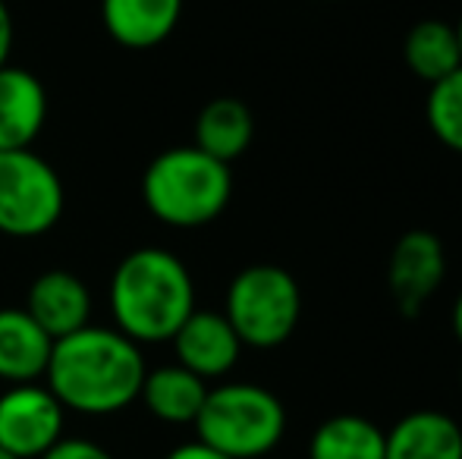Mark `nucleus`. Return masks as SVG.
<instances>
[{
	"label": "nucleus",
	"mask_w": 462,
	"mask_h": 459,
	"mask_svg": "<svg viewBox=\"0 0 462 459\" xmlns=\"http://www.w3.org/2000/svg\"><path fill=\"white\" fill-rule=\"evenodd\" d=\"M309 459H383V428L356 412L330 416L311 435Z\"/></svg>",
	"instance_id": "18"
},
{
	"label": "nucleus",
	"mask_w": 462,
	"mask_h": 459,
	"mask_svg": "<svg viewBox=\"0 0 462 459\" xmlns=\"http://www.w3.org/2000/svg\"><path fill=\"white\" fill-rule=\"evenodd\" d=\"M0 459H19V456H13L10 450H4V447H0Z\"/></svg>",
	"instance_id": "25"
},
{
	"label": "nucleus",
	"mask_w": 462,
	"mask_h": 459,
	"mask_svg": "<svg viewBox=\"0 0 462 459\" xmlns=\"http://www.w3.org/2000/svg\"><path fill=\"white\" fill-rule=\"evenodd\" d=\"M195 431L201 444L230 459H262L283 441L286 406L262 384L226 381L208 387Z\"/></svg>",
	"instance_id": "4"
},
{
	"label": "nucleus",
	"mask_w": 462,
	"mask_h": 459,
	"mask_svg": "<svg viewBox=\"0 0 462 459\" xmlns=\"http://www.w3.org/2000/svg\"><path fill=\"white\" fill-rule=\"evenodd\" d=\"M38 459H114V454L101 444L86 441V437H60L48 454Z\"/></svg>",
	"instance_id": "20"
},
{
	"label": "nucleus",
	"mask_w": 462,
	"mask_h": 459,
	"mask_svg": "<svg viewBox=\"0 0 462 459\" xmlns=\"http://www.w3.org/2000/svg\"><path fill=\"white\" fill-rule=\"evenodd\" d=\"M402 57H406L409 73L419 76L428 86L457 73L462 67V54L453 23H444V19H421V23H415L409 29L406 41H402Z\"/></svg>",
	"instance_id": "17"
},
{
	"label": "nucleus",
	"mask_w": 462,
	"mask_h": 459,
	"mask_svg": "<svg viewBox=\"0 0 462 459\" xmlns=\"http://www.w3.org/2000/svg\"><path fill=\"white\" fill-rule=\"evenodd\" d=\"M233 196L230 164L195 145L161 151L142 173V202L167 227L195 230L217 221Z\"/></svg>",
	"instance_id": "3"
},
{
	"label": "nucleus",
	"mask_w": 462,
	"mask_h": 459,
	"mask_svg": "<svg viewBox=\"0 0 462 459\" xmlns=\"http://www.w3.org/2000/svg\"><path fill=\"white\" fill-rule=\"evenodd\" d=\"M48 120V92L23 67H0V151L32 148Z\"/></svg>",
	"instance_id": "11"
},
{
	"label": "nucleus",
	"mask_w": 462,
	"mask_h": 459,
	"mask_svg": "<svg viewBox=\"0 0 462 459\" xmlns=\"http://www.w3.org/2000/svg\"><path fill=\"white\" fill-rule=\"evenodd\" d=\"M453 334H457V340L462 344V293L457 296V302H453Z\"/></svg>",
	"instance_id": "23"
},
{
	"label": "nucleus",
	"mask_w": 462,
	"mask_h": 459,
	"mask_svg": "<svg viewBox=\"0 0 462 459\" xmlns=\"http://www.w3.org/2000/svg\"><path fill=\"white\" fill-rule=\"evenodd\" d=\"M67 205L63 179L32 148L0 151V233L35 239L57 227Z\"/></svg>",
	"instance_id": "6"
},
{
	"label": "nucleus",
	"mask_w": 462,
	"mask_h": 459,
	"mask_svg": "<svg viewBox=\"0 0 462 459\" xmlns=\"http://www.w3.org/2000/svg\"><path fill=\"white\" fill-rule=\"evenodd\" d=\"M23 308L51 340H60L88 325L92 293H88L86 280L76 277L73 271H44L32 280Z\"/></svg>",
	"instance_id": "10"
},
{
	"label": "nucleus",
	"mask_w": 462,
	"mask_h": 459,
	"mask_svg": "<svg viewBox=\"0 0 462 459\" xmlns=\"http://www.w3.org/2000/svg\"><path fill=\"white\" fill-rule=\"evenodd\" d=\"M101 19L116 44L148 50L177 32L183 0H101Z\"/></svg>",
	"instance_id": "12"
},
{
	"label": "nucleus",
	"mask_w": 462,
	"mask_h": 459,
	"mask_svg": "<svg viewBox=\"0 0 462 459\" xmlns=\"http://www.w3.org/2000/svg\"><path fill=\"white\" fill-rule=\"evenodd\" d=\"M171 344L180 365L199 374L201 381L226 378L245 349L233 325L226 321V315L211 312V308H195L173 334Z\"/></svg>",
	"instance_id": "9"
},
{
	"label": "nucleus",
	"mask_w": 462,
	"mask_h": 459,
	"mask_svg": "<svg viewBox=\"0 0 462 459\" xmlns=\"http://www.w3.org/2000/svg\"><path fill=\"white\" fill-rule=\"evenodd\" d=\"M383 459H462V428L438 409H415L383 431Z\"/></svg>",
	"instance_id": "13"
},
{
	"label": "nucleus",
	"mask_w": 462,
	"mask_h": 459,
	"mask_svg": "<svg viewBox=\"0 0 462 459\" xmlns=\"http://www.w3.org/2000/svg\"><path fill=\"white\" fill-rule=\"evenodd\" d=\"M208 397V381L192 374L180 362L145 372L139 399L158 422L164 425H195L201 403Z\"/></svg>",
	"instance_id": "15"
},
{
	"label": "nucleus",
	"mask_w": 462,
	"mask_h": 459,
	"mask_svg": "<svg viewBox=\"0 0 462 459\" xmlns=\"http://www.w3.org/2000/svg\"><path fill=\"white\" fill-rule=\"evenodd\" d=\"M67 409L48 384H10L0 393V447L19 459L44 456L63 437Z\"/></svg>",
	"instance_id": "7"
},
{
	"label": "nucleus",
	"mask_w": 462,
	"mask_h": 459,
	"mask_svg": "<svg viewBox=\"0 0 462 459\" xmlns=\"http://www.w3.org/2000/svg\"><path fill=\"white\" fill-rule=\"evenodd\" d=\"M447 274L444 243L431 230H409L396 239L387 264V283L402 318H419Z\"/></svg>",
	"instance_id": "8"
},
{
	"label": "nucleus",
	"mask_w": 462,
	"mask_h": 459,
	"mask_svg": "<svg viewBox=\"0 0 462 459\" xmlns=\"http://www.w3.org/2000/svg\"><path fill=\"white\" fill-rule=\"evenodd\" d=\"M145 359L135 340L116 327L86 325L54 340L44 384L63 409L79 416H114L139 399Z\"/></svg>",
	"instance_id": "1"
},
{
	"label": "nucleus",
	"mask_w": 462,
	"mask_h": 459,
	"mask_svg": "<svg viewBox=\"0 0 462 459\" xmlns=\"http://www.w3.org/2000/svg\"><path fill=\"white\" fill-rule=\"evenodd\" d=\"M54 340L25 308H0V381L29 384L44 378Z\"/></svg>",
	"instance_id": "14"
},
{
	"label": "nucleus",
	"mask_w": 462,
	"mask_h": 459,
	"mask_svg": "<svg viewBox=\"0 0 462 459\" xmlns=\"http://www.w3.org/2000/svg\"><path fill=\"white\" fill-rule=\"evenodd\" d=\"M425 116L434 139L450 151L462 154V67L431 86Z\"/></svg>",
	"instance_id": "19"
},
{
	"label": "nucleus",
	"mask_w": 462,
	"mask_h": 459,
	"mask_svg": "<svg viewBox=\"0 0 462 459\" xmlns=\"http://www.w3.org/2000/svg\"><path fill=\"white\" fill-rule=\"evenodd\" d=\"M195 312V283L180 255L145 245L120 258L110 277L114 327L135 344H167Z\"/></svg>",
	"instance_id": "2"
},
{
	"label": "nucleus",
	"mask_w": 462,
	"mask_h": 459,
	"mask_svg": "<svg viewBox=\"0 0 462 459\" xmlns=\"http://www.w3.org/2000/svg\"><path fill=\"white\" fill-rule=\"evenodd\" d=\"M255 139V116L239 98H214L195 116V148L233 164Z\"/></svg>",
	"instance_id": "16"
},
{
	"label": "nucleus",
	"mask_w": 462,
	"mask_h": 459,
	"mask_svg": "<svg viewBox=\"0 0 462 459\" xmlns=\"http://www.w3.org/2000/svg\"><path fill=\"white\" fill-rule=\"evenodd\" d=\"M453 29H457V41H459V54H462V13H459L457 23H453Z\"/></svg>",
	"instance_id": "24"
},
{
	"label": "nucleus",
	"mask_w": 462,
	"mask_h": 459,
	"mask_svg": "<svg viewBox=\"0 0 462 459\" xmlns=\"http://www.w3.org/2000/svg\"><path fill=\"white\" fill-rule=\"evenodd\" d=\"M459 381H462V372H459Z\"/></svg>",
	"instance_id": "26"
},
{
	"label": "nucleus",
	"mask_w": 462,
	"mask_h": 459,
	"mask_svg": "<svg viewBox=\"0 0 462 459\" xmlns=\"http://www.w3.org/2000/svg\"><path fill=\"white\" fill-rule=\"evenodd\" d=\"M224 315L243 346L277 349L296 334L302 318V289L277 264H249L226 287Z\"/></svg>",
	"instance_id": "5"
},
{
	"label": "nucleus",
	"mask_w": 462,
	"mask_h": 459,
	"mask_svg": "<svg viewBox=\"0 0 462 459\" xmlns=\"http://www.w3.org/2000/svg\"><path fill=\"white\" fill-rule=\"evenodd\" d=\"M164 459H230V456H224V454H220V450L208 447V444H201L199 437H195V441H189V444H180V447H173L171 454H167Z\"/></svg>",
	"instance_id": "21"
},
{
	"label": "nucleus",
	"mask_w": 462,
	"mask_h": 459,
	"mask_svg": "<svg viewBox=\"0 0 462 459\" xmlns=\"http://www.w3.org/2000/svg\"><path fill=\"white\" fill-rule=\"evenodd\" d=\"M10 50H13V16L4 0H0V67L10 63Z\"/></svg>",
	"instance_id": "22"
}]
</instances>
